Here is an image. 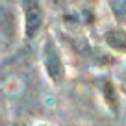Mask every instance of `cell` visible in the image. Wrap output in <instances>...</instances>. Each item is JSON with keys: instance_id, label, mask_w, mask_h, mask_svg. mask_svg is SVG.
I'll use <instances>...</instances> for the list:
<instances>
[{"instance_id": "obj_1", "label": "cell", "mask_w": 126, "mask_h": 126, "mask_svg": "<svg viewBox=\"0 0 126 126\" xmlns=\"http://www.w3.org/2000/svg\"><path fill=\"white\" fill-rule=\"evenodd\" d=\"M24 9V33L26 37H35L43 24V8L39 0H22Z\"/></svg>"}, {"instance_id": "obj_2", "label": "cell", "mask_w": 126, "mask_h": 126, "mask_svg": "<svg viewBox=\"0 0 126 126\" xmlns=\"http://www.w3.org/2000/svg\"><path fill=\"white\" fill-rule=\"evenodd\" d=\"M43 63H45V69H47L48 76H50L54 82H59L63 78V63H61V58H59V52L58 48L54 47L50 39L45 43V48H43Z\"/></svg>"}, {"instance_id": "obj_3", "label": "cell", "mask_w": 126, "mask_h": 126, "mask_svg": "<svg viewBox=\"0 0 126 126\" xmlns=\"http://www.w3.org/2000/svg\"><path fill=\"white\" fill-rule=\"evenodd\" d=\"M104 39H106L108 47L113 48L115 52L126 54V32L124 30H108Z\"/></svg>"}, {"instance_id": "obj_4", "label": "cell", "mask_w": 126, "mask_h": 126, "mask_svg": "<svg viewBox=\"0 0 126 126\" xmlns=\"http://www.w3.org/2000/svg\"><path fill=\"white\" fill-rule=\"evenodd\" d=\"M102 94L104 98H106L108 106H110L111 111H117L119 110V100H117V91H115V85L108 80V82H104L102 85Z\"/></svg>"}, {"instance_id": "obj_5", "label": "cell", "mask_w": 126, "mask_h": 126, "mask_svg": "<svg viewBox=\"0 0 126 126\" xmlns=\"http://www.w3.org/2000/svg\"><path fill=\"white\" fill-rule=\"evenodd\" d=\"M113 15L119 20H126V0H110Z\"/></svg>"}]
</instances>
